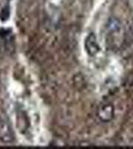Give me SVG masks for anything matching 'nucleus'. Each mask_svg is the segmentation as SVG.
<instances>
[{
	"label": "nucleus",
	"mask_w": 133,
	"mask_h": 149,
	"mask_svg": "<svg viewBox=\"0 0 133 149\" xmlns=\"http://www.w3.org/2000/svg\"><path fill=\"white\" fill-rule=\"evenodd\" d=\"M97 117L102 122H109L114 117V107L111 103H104L97 109Z\"/></svg>",
	"instance_id": "1"
},
{
	"label": "nucleus",
	"mask_w": 133,
	"mask_h": 149,
	"mask_svg": "<svg viewBox=\"0 0 133 149\" xmlns=\"http://www.w3.org/2000/svg\"><path fill=\"white\" fill-rule=\"evenodd\" d=\"M84 48H86V51L89 56H95L100 52V45H98L96 37L93 33H89L88 37L86 38V40H84Z\"/></svg>",
	"instance_id": "2"
},
{
	"label": "nucleus",
	"mask_w": 133,
	"mask_h": 149,
	"mask_svg": "<svg viewBox=\"0 0 133 149\" xmlns=\"http://www.w3.org/2000/svg\"><path fill=\"white\" fill-rule=\"evenodd\" d=\"M14 140V134L11 126L5 120H0V141L4 143H11Z\"/></svg>",
	"instance_id": "3"
},
{
	"label": "nucleus",
	"mask_w": 133,
	"mask_h": 149,
	"mask_svg": "<svg viewBox=\"0 0 133 149\" xmlns=\"http://www.w3.org/2000/svg\"><path fill=\"white\" fill-rule=\"evenodd\" d=\"M106 30L110 35L120 36L122 33V24L115 17H111L106 24Z\"/></svg>",
	"instance_id": "4"
},
{
	"label": "nucleus",
	"mask_w": 133,
	"mask_h": 149,
	"mask_svg": "<svg viewBox=\"0 0 133 149\" xmlns=\"http://www.w3.org/2000/svg\"><path fill=\"white\" fill-rule=\"evenodd\" d=\"M1 14H3V16H0L1 17L2 21H6L9 17V14H10V11H9V6H5L2 8Z\"/></svg>",
	"instance_id": "5"
}]
</instances>
